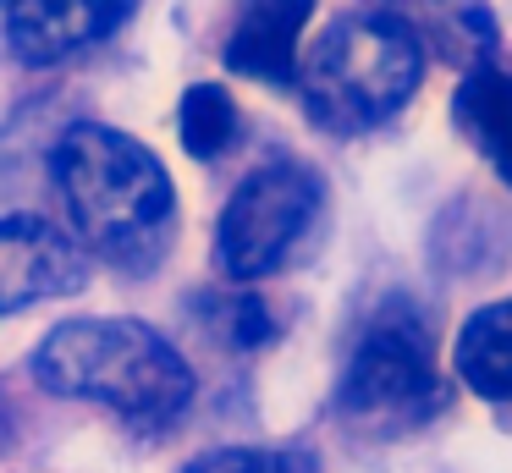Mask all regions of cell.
Returning <instances> with one entry per match:
<instances>
[{
    "label": "cell",
    "mask_w": 512,
    "mask_h": 473,
    "mask_svg": "<svg viewBox=\"0 0 512 473\" xmlns=\"http://www.w3.org/2000/svg\"><path fill=\"white\" fill-rule=\"evenodd\" d=\"M56 187L72 209V226L94 253L122 270H149L166 253L177 226L171 176L138 138L100 121L67 127L56 143Z\"/></svg>",
    "instance_id": "obj_1"
},
{
    "label": "cell",
    "mask_w": 512,
    "mask_h": 473,
    "mask_svg": "<svg viewBox=\"0 0 512 473\" xmlns=\"http://www.w3.org/2000/svg\"><path fill=\"white\" fill-rule=\"evenodd\" d=\"M34 374L45 391L105 402L133 424H171L193 402L188 358L138 319H67L39 341Z\"/></svg>",
    "instance_id": "obj_2"
},
{
    "label": "cell",
    "mask_w": 512,
    "mask_h": 473,
    "mask_svg": "<svg viewBox=\"0 0 512 473\" xmlns=\"http://www.w3.org/2000/svg\"><path fill=\"white\" fill-rule=\"evenodd\" d=\"M424 50L380 11L331 17L298 61V88L325 132H369L413 99Z\"/></svg>",
    "instance_id": "obj_3"
},
{
    "label": "cell",
    "mask_w": 512,
    "mask_h": 473,
    "mask_svg": "<svg viewBox=\"0 0 512 473\" xmlns=\"http://www.w3.org/2000/svg\"><path fill=\"white\" fill-rule=\"evenodd\" d=\"M336 407L364 435H408L430 424V413L441 407V374H435V341L419 308L386 303L358 330Z\"/></svg>",
    "instance_id": "obj_4"
},
{
    "label": "cell",
    "mask_w": 512,
    "mask_h": 473,
    "mask_svg": "<svg viewBox=\"0 0 512 473\" xmlns=\"http://www.w3.org/2000/svg\"><path fill=\"white\" fill-rule=\"evenodd\" d=\"M325 209V182L303 160H270L243 176L221 209L215 259L232 281H265L309 242L314 220Z\"/></svg>",
    "instance_id": "obj_5"
},
{
    "label": "cell",
    "mask_w": 512,
    "mask_h": 473,
    "mask_svg": "<svg viewBox=\"0 0 512 473\" xmlns=\"http://www.w3.org/2000/svg\"><path fill=\"white\" fill-rule=\"evenodd\" d=\"M83 275H89V253L78 237L39 215L0 220V314L78 292Z\"/></svg>",
    "instance_id": "obj_6"
},
{
    "label": "cell",
    "mask_w": 512,
    "mask_h": 473,
    "mask_svg": "<svg viewBox=\"0 0 512 473\" xmlns=\"http://www.w3.org/2000/svg\"><path fill=\"white\" fill-rule=\"evenodd\" d=\"M138 0H12L6 44L23 66H61L67 55L111 39Z\"/></svg>",
    "instance_id": "obj_7"
},
{
    "label": "cell",
    "mask_w": 512,
    "mask_h": 473,
    "mask_svg": "<svg viewBox=\"0 0 512 473\" xmlns=\"http://www.w3.org/2000/svg\"><path fill=\"white\" fill-rule=\"evenodd\" d=\"M386 22H397L424 55H441L452 66H479L496 50V22L485 0H364Z\"/></svg>",
    "instance_id": "obj_8"
},
{
    "label": "cell",
    "mask_w": 512,
    "mask_h": 473,
    "mask_svg": "<svg viewBox=\"0 0 512 473\" xmlns=\"http://www.w3.org/2000/svg\"><path fill=\"white\" fill-rule=\"evenodd\" d=\"M314 0H243L237 28L226 39V61L232 72L259 77V83H298V39L309 22Z\"/></svg>",
    "instance_id": "obj_9"
},
{
    "label": "cell",
    "mask_w": 512,
    "mask_h": 473,
    "mask_svg": "<svg viewBox=\"0 0 512 473\" xmlns=\"http://www.w3.org/2000/svg\"><path fill=\"white\" fill-rule=\"evenodd\" d=\"M457 374L485 402H512V303H490L468 314L457 336Z\"/></svg>",
    "instance_id": "obj_10"
},
{
    "label": "cell",
    "mask_w": 512,
    "mask_h": 473,
    "mask_svg": "<svg viewBox=\"0 0 512 473\" xmlns=\"http://www.w3.org/2000/svg\"><path fill=\"white\" fill-rule=\"evenodd\" d=\"M457 127L496 165L512 154V72L507 66H496V61L468 66L463 88H457Z\"/></svg>",
    "instance_id": "obj_11"
},
{
    "label": "cell",
    "mask_w": 512,
    "mask_h": 473,
    "mask_svg": "<svg viewBox=\"0 0 512 473\" xmlns=\"http://www.w3.org/2000/svg\"><path fill=\"white\" fill-rule=\"evenodd\" d=\"M237 99L226 94V88L215 83H193L188 94H182L177 105V132H182V149L193 154V160H215V154H226L237 143Z\"/></svg>",
    "instance_id": "obj_12"
},
{
    "label": "cell",
    "mask_w": 512,
    "mask_h": 473,
    "mask_svg": "<svg viewBox=\"0 0 512 473\" xmlns=\"http://www.w3.org/2000/svg\"><path fill=\"white\" fill-rule=\"evenodd\" d=\"M182 473H320V462L292 446H221L188 462Z\"/></svg>",
    "instance_id": "obj_13"
},
{
    "label": "cell",
    "mask_w": 512,
    "mask_h": 473,
    "mask_svg": "<svg viewBox=\"0 0 512 473\" xmlns=\"http://www.w3.org/2000/svg\"><path fill=\"white\" fill-rule=\"evenodd\" d=\"M496 171H501V176H507V182H512V154H507V160H501V165H496Z\"/></svg>",
    "instance_id": "obj_14"
},
{
    "label": "cell",
    "mask_w": 512,
    "mask_h": 473,
    "mask_svg": "<svg viewBox=\"0 0 512 473\" xmlns=\"http://www.w3.org/2000/svg\"><path fill=\"white\" fill-rule=\"evenodd\" d=\"M0 6H12V0H0Z\"/></svg>",
    "instance_id": "obj_15"
}]
</instances>
